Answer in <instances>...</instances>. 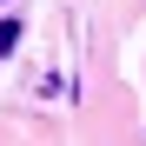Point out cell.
<instances>
[{
	"instance_id": "6da1fadb",
	"label": "cell",
	"mask_w": 146,
	"mask_h": 146,
	"mask_svg": "<svg viewBox=\"0 0 146 146\" xmlns=\"http://www.w3.org/2000/svg\"><path fill=\"white\" fill-rule=\"evenodd\" d=\"M13 46H20V27L7 20V27H0V53H13Z\"/></svg>"
}]
</instances>
